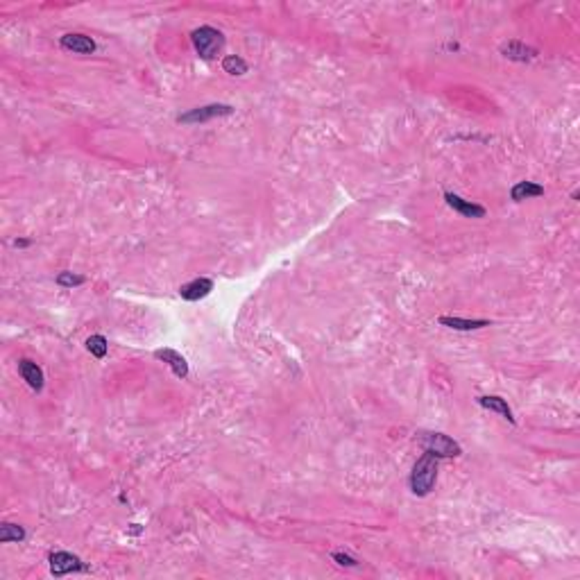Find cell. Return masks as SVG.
<instances>
[{
  "label": "cell",
  "instance_id": "cell-2",
  "mask_svg": "<svg viewBox=\"0 0 580 580\" xmlns=\"http://www.w3.org/2000/svg\"><path fill=\"white\" fill-rule=\"evenodd\" d=\"M190 41H193V48H195L197 55H200L202 59H207V62L216 59L225 48L223 32L216 27H211V25H202V27L193 30V32H190Z\"/></svg>",
  "mask_w": 580,
  "mask_h": 580
},
{
  "label": "cell",
  "instance_id": "cell-5",
  "mask_svg": "<svg viewBox=\"0 0 580 580\" xmlns=\"http://www.w3.org/2000/svg\"><path fill=\"white\" fill-rule=\"evenodd\" d=\"M50 562V574L62 578L66 574H78V571H87V564H84L78 555L68 553V551H55L48 555Z\"/></svg>",
  "mask_w": 580,
  "mask_h": 580
},
{
  "label": "cell",
  "instance_id": "cell-17",
  "mask_svg": "<svg viewBox=\"0 0 580 580\" xmlns=\"http://www.w3.org/2000/svg\"><path fill=\"white\" fill-rule=\"evenodd\" d=\"M223 71L229 75H245L247 73V62L238 55H229L223 59Z\"/></svg>",
  "mask_w": 580,
  "mask_h": 580
},
{
  "label": "cell",
  "instance_id": "cell-8",
  "mask_svg": "<svg viewBox=\"0 0 580 580\" xmlns=\"http://www.w3.org/2000/svg\"><path fill=\"white\" fill-rule=\"evenodd\" d=\"M19 374H21V379L25 381V383L32 388L34 392L43 390V383H45L43 370L34 361H30V358H21V361H19Z\"/></svg>",
  "mask_w": 580,
  "mask_h": 580
},
{
  "label": "cell",
  "instance_id": "cell-9",
  "mask_svg": "<svg viewBox=\"0 0 580 580\" xmlns=\"http://www.w3.org/2000/svg\"><path fill=\"white\" fill-rule=\"evenodd\" d=\"M445 200H447L449 207H451L456 213H460L462 218H485V213H487L485 207L462 200V197L456 195V193H445Z\"/></svg>",
  "mask_w": 580,
  "mask_h": 580
},
{
  "label": "cell",
  "instance_id": "cell-14",
  "mask_svg": "<svg viewBox=\"0 0 580 580\" xmlns=\"http://www.w3.org/2000/svg\"><path fill=\"white\" fill-rule=\"evenodd\" d=\"M544 195V186L535 184V181H517L510 190V197L515 202H524V200H533V197Z\"/></svg>",
  "mask_w": 580,
  "mask_h": 580
},
{
  "label": "cell",
  "instance_id": "cell-4",
  "mask_svg": "<svg viewBox=\"0 0 580 580\" xmlns=\"http://www.w3.org/2000/svg\"><path fill=\"white\" fill-rule=\"evenodd\" d=\"M232 113H234L232 104H204V107H195V109L181 113V116L177 118V123L197 125V123H207V120H213V118L232 116Z\"/></svg>",
  "mask_w": 580,
  "mask_h": 580
},
{
  "label": "cell",
  "instance_id": "cell-16",
  "mask_svg": "<svg viewBox=\"0 0 580 580\" xmlns=\"http://www.w3.org/2000/svg\"><path fill=\"white\" fill-rule=\"evenodd\" d=\"M87 349L91 352V356H96V358H104V356H107V352H109V342H107L104 335L96 333V335H91V338H87Z\"/></svg>",
  "mask_w": 580,
  "mask_h": 580
},
{
  "label": "cell",
  "instance_id": "cell-13",
  "mask_svg": "<svg viewBox=\"0 0 580 580\" xmlns=\"http://www.w3.org/2000/svg\"><path fill=\"white\" fill-rule=\"evenodd\" d=\"M438 322L447 329H456V331H474V329H483V326H490V320H465V317H451V315H442Z\"/></svg>",
  "mask_w": 580,
  "mask_h": 580
},
{
  "label": "cell",
  "instance_id": "cell-15",
  "mask_svg": "<svg viewBox=\"0 0 580 580\" xmlns=\"http://www.w3.org/2000/svg\"><path fill=\"white\" fill-rule=\"evenodd\" d=\"M25 539V531H23V526L19 524H10V522H5L3 526H0V542L3 544H10V542H23Z\"/></svg>",
  "mask_w": 580,
  "mask_h": 580
},
{
  "label": "cell",
  "instance_id": "cell-12",
  "mask_svg": "<svg viewBox=\"0 0 580 580\" xmlns=\"http://www.w3.org/2000/svg\"><path fill=\"white\" fill-rule=\"evenodd\" d=\"M478 406H483L487 410H492V413H497L501 415L506 422L510 424H515V415H513V408L508 406V401L503 399V397H497V394H485V397H478Z\"/></svg>",
  "mask_w": 580,
  "mask_h": 580
},
{
  "label": "cell",
  "instance_id": "cell-3",
  "mask_svg": "<svg viewBox=\"0 0 580 580\" xmlns=\"http://www.w3.org/2000/svg\"><path fill=\"white\" fill-rule=\"evenodd\" d=\"M419 442H422L426 451H431L438 458H456L462 454L460 445L445 433H422L419 435Z\"/></svg>",
  "mask_w": 580,
  "mask_h": 580
},
{
  "label": "cell",
  "instance_id": "cell-11",
  "mask_svg": "<svg viewBox=\"0 0 580 580\" xmlns=\"http://www.w3.org/2000/svg\"><path fill=\"white\" fill-rule=\"evenodd\" d=\"M155 358H157V361H164V363L170 365V370L175 372V377H179V379H186V377H188V363H186V358L181 356L179 352H175V349H157Z\"/></svg>",
  "mask_w": 580,
  "mask_h": 580
},
{
  "label": "cell",
  "instance_id": "cell-10",
  "mask_svg": "<svg viewBox=\"0 0 580 580\" xmlns=\"http://www.w3.org/2000/svg\"><path fill=\"white\" fill-rule=\"evenodd\" d=\"M211 290H213V281L207 277H200V279H193L181 286L179 295H181V300H186V302H197V300H204Z\"/></svg>",
  "mask_w": 580,
  "mask_h": 580
},
{
  "label": "cell",
  "instance_id": "cell-19",
  "mask_svg": "<svg viewBox=\"0 0 580 580\" xmlns=\"http://www.w3.org/2000/svg\"><path fill=\"white\" fill-rule=\"evenodd\" d=\"M333 562H338L340 567H358V560L352 558V555H347V553H342V551H335L333 555Z\"/></svg>",
  "mask_w": 580,
  "mask_h": 580
},
{
  "label": "cell",
  "instance_id": "cell-7",
  "mask_svg": "<svg viewBox=\"0 0 580 580\" xmlns=\"http://www.w3.org/2000/svg\"><path fill=\"white\" fill-rule=\"evenodd\" d=\"M59 45L68 52H78V55H93L96 52V41L87 34L78 32H68L59 39Z\"/></svg>",
  "mask_w": 580,
  "mask_h": 580
},
{
  "label": "cell",
  "instance_id": "cell-1",
  "mask_svg": "<svg viewBox=\"0 0 580 580\" xmlns=\"http://www.w3.org/2000/svg\"><path fill=\"white\" fill-rule=\"evenodd\" d=\"M435 480H438V456L424 451L410 471V492L415 497H426L435 487Z\"/></svg>",
  "mask_w": 580,
  "mask_h": 580
},
{
  "label": "cell",
  "instance_id": "cell-18",
  "mask_svg": "<svg viewBox=\"0 0 580 580\" xmlns=\"http://www.w3.org/2000/svg\"><path fill=\"white\" fill-rule=\"evenodd\" d=\"M57 286H62V288H75V286H82L84 281H87V277H82V274H75V272H59L57 274Z\"/></svg>",
  "mask_w": 580,
  "mask_h": 580
},
{
  "label": "cell",
  "instance_id": "cell-20",
  "mask_svg": "<svg viewBox=\"0 0 580 580\" xmlns=\"http://www.w3.org/2000/svg\"><path fill=\"white\" fill-rule=\"evenodd\" d=\"M30 245V241L25 238H21V241H14V247H27Z\"/></svg>",
  "mask_w": 580,
  "mask_h": 580
},
{
  "label": "cell",
  "instance_id": "cell-6",
  "mask_svg": "<svg viewBox=\"0 0 580 580\" xmlns=\"http://www.w3.org/2000/svg\"><path fill=\"white\" fill-rule=\"evenodd\" d=\"M499 52L510 62H519V64H526V62H533V59L537 57V50L531 48V45H526L522 41H506L501 43Z\"/></svg>",
  "mask_w": 580,
  "mask_h": 580
}]
</instances>
